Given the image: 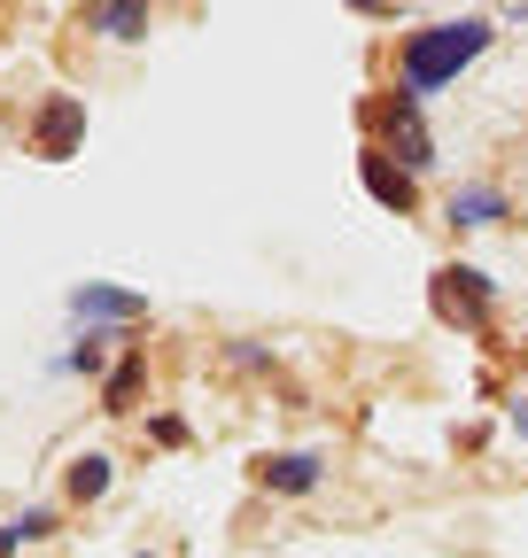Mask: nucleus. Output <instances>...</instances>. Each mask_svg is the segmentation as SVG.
Here are the masks:
<instances>
[{
	"mask_svg": "<svg viewBox=\"0 0 528 558\" xmlns=\"http://www.w3.org/2000/svg\"><path fill=\"white\" fill-rule=\"evenodd\" d=\"M16 543H24V527H16V520H9V527H0V558H9V550H16Z\"/></svg>",
	"mask_w": 528,
	"mask_h": 558,
	"instance_id": "obj_14",
	"label": "nucleus"
},
{
	"mask_svg": "<svg viewBox=\"0 0 528 558\" xmlns=\"http://www.w3.org/2000/svg\"><path fill=\"white\" fill-rule=\"evenodd\" d=\"M435 303H443V318H458V326H482L490 279H482L475 264H451V271H435Z\"/></svg>",
	"mask_w": 528,
	"mask_h": 558,
	"instance_id": "obj_4",
	"label": "nucleus"
},
{
	"mask_svg": "<svg viewBox=\"0 0 528 558\" xmlns=\"http://www.w3.org/2000/svg\"><path fill=\"white\" fill-rule=\"evenodd\" d=\"M358 179H365V194H373L381 209H396V218H405V209L420 202L412 171H405V163H388V148H365V156H358Z\"/></svg>",
	"mask_w": 528,
	"mask_h": 558,
	"instance_id": "obj_5",
	"label": "nucleus"
},
{
	"mask_svg": "<svg viewBox=\"0 0 528 558\" xmlns=\"http://www.w3.org/2000/svg\"><path fill=\"white\" fill-rule=\"evenodd\" d=\"M71 318H148L141 295H124V288H71Z\"/></svg>",
	"mask_w": 528,
	"mask_h": 558,
	"instance_id": "obj_7",
	"label": "nucleus"
},
{
	"mask_svg": "<svg viewBox=\"0 0 528 558\" xmlns=\"http://www.w3.org/2000/svg\"><path fill=\"white\" fill-rule=\"evenodd\" d=\"M513 427H520V435H528V388H520V396H513Z\"/></svg>",
	"mask_w": 528,
	"mask_h": 558,
	"instance_id": "obj_15",
	"label": "nucleus"
},
{
	"mask_svg": "<svg viewBox=\"0 0 528 558\" xmlns=\"http://www.w3.org/2000/svg\"><path fill=\"white\" fill-rule=\"evenodd\" d=\"M79 140H86V101L79 94H47V109L32 124V156L62 163V156H79Z\"/></svg>",
	"mask_w": 528,
	"mask_h": 558,
	"instance_id": "obj_2",
	"label": "nucleus"
},
{
	"mask_svg": "<svg viewBox=\"0 0 528 558\" xmlns=\"http://www.w3.org/2000/svg\"><path fill=\"white\" fill-rule=\"evenodd\" d=\"M256 481H264V488H280V497H303V488H319V481H326V458H319V450L256 458Z\"/></svg>",
	"mask_w": 528,
	"mask_h": 558,
	"instance_id": "obj_6",
	"label": "nucleus"
},
{
	"mask_svg": "<svg viewBox=\"0 0 528 558\" xmlns=\"http://www.w3.org/2000/svg\"><path fill=\"white\" fill-rule=\"evenodd\" d=\"M101 488H109V458H101V450H86V458H71V497H79V505H94V497H101Z\"/></svg>",
	"mask_w": 528,
	"mask_h": 558,
	"instance_id": "obj_10",
	"label": "nucleus"
},
{
	"mask_svg": "<svg viewBox=\"0 0 528 558\" xmlns=\"http://www.w3.org/2000/svg\"><path fill=\"white\" fill-rule=\"evenodd\" d=\"M101 357H109V333H86V341H79L62 365H71V373H101Z\"/></svg>",
	"mask_w": 528,
	"mask_h": 558,
	"instance_id": "obj_12",
	"label": "nucleus"
},
{
	"mask_svg": "<svg viewBox=\"0 0 528 558\" xmlns=\"http://www.w3.org/2000/svg\"><path fill=\"white\" fill-rule=\"evenodd\" d=\"M482 47H490V16L428 24V32H412L405 47H396V86L428 101V94H435V86H451V78H458V70H467Z\"/></svg>",
	"mask_w": 528,
	"mask_h": 558,
	"instance_id": "obj_1",
	"label": "nucleus"
},
{
	"mask_svg": "<svg viewBox=\"0 0 528 558\" xmlns=\"http://www.w3.org/2000/svg\"><path fill=\"white\" fill-rule=\"evenodd\" d=\"M132 388H141V357H124V365L109 373V388H101V411H124V403H132Z\"/></svg>",
	"mask_w": 528,
	"mask_h": 558,
	"instance_id": "obj_11",
	"label": "nucleus"
},
{
	"mask_svg": "<svg viewBox=\"0 0 528 558\" xmlns=\"http://www.w3.org/2000/svg\"><path fill=\"white\" fill-rule=\"evenodd\" d=\"M16 527H24V543H47V535H55V512L32 505V512H16Z\"/></svg>",
	"mask_w": 528,
	"mask_h": 558,
	"instance_id": "obj_13",
	"label": "nucleus"
},
{
	"mask_svg": "<svg viewBox=\"0 0 528 558\" xmlns=\"http://www.w3.org/2000/svg\"><path fill=\"white\" fill-rule=\"evenodd\" d=\"M505 218V194L497 186H458L451 194V226H497Z\"/></svg>",
	"mask_w": 528,
	"mask_h": 558,
	"instance_id": "obj_9",
	"label": "nucleus"
},
{
	"mask_svg": "<svg viewBox=\"0 0 528 558\" xmlns=\"http://www.w3.org/2000/svg\"><path fill=\"white\" fill-rule=\"evenodd\" d=\"M86 32H101V39H141V32H148V0H101V9H86Z\"/></svg>",
	"mask_w": 528,
	"mask_h": 558,
	"instance_id": "obj_8",
	"label": "nucleus"
},
{
	"mask_svg": "<svg viewBox=\"0 0 528 558\" xmlns=\"http://www.w3.org/2000/svg\"><path fill=\"white\" fill-rule=\"evenodd\" d=\"M381 132H388V148L405 156V171H428V163H435V140H428V124H420V94L396 86V101L381 109Z\"/></svg>",
	"mask_w": 528,
	"mask_h": 558,
	"instance_id": "obj_3",
	"label": "nucleus"
}]
</instances>
